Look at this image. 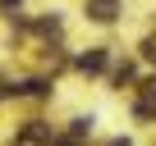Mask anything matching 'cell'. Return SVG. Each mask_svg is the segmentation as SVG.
Instances as JSON below:
<instances>
[{"label":"cell","mask_w":156,"mask_h":146,"mask_svg":"<svg viewBox=\"0 0 156 146\" xmlns=\"http://www.w3.org/2000/svg\"><path fill=\"white\" fill-rule=\"evenodd\" d=\"M92 9H97V18H110V9H115V0H97Z\"/></svg>","instance_id":"6da1fadb"}]
</instances>
